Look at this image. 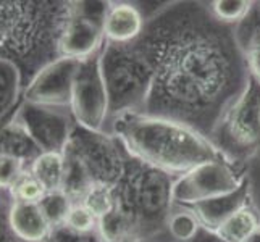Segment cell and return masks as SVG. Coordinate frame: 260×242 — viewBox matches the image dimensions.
<instances>
[{
    "instance_id": "cell-9",
    "label": "cell",
    "mask_w": 260,
    "mask_h": 242,
    "mask_svg": "<svg viewBox=\"0 0 260 242\" xmlns=\"http://www.w3.org/2000/svg\"><path fill=\"white\" fill-rule=\"evenodd\" d=\"M147 18L139 8L129 2H113L107 8L104 20L105 42L133 44L144 31Z\"/></svg>"
},
{
    "instance_id": "cell-10",
    "label": "cell",
    "mask_w": 260,
    "mask_h": 242,
    "mask_svg": "<svg viewBox=\"0 0 260 242\" xmlns=\"http://www.w3.org/2000/svg\"><path fill=\"white\" fill-rule=\"evenodd\" d=\"M249 205H250V183L246 178L236 191L215 197V199H210L207 202L197 203L191 209L197 215L202 228L215 232L218 231V228L230 217H233L236 212L249 207Z\"/></svg>"
},
{
    "instance_id": "cell-22",
    "label": "cell",
    "mask_w": 260,
    "mask_h": 242,
    "mask_svg": "<svg viewBox=\"0 0 260 242\" xmlns=\"http://www.w3.org/2000/svg\"><path fill=\"white\" fill-rule=\"evenodd\" d=\"M15 194L21 202L39 203L42 197L47 194V191L44 189V186L31 175L28 178L20 179V181L15 184Z\"/></svg>"
},
{
    "instance_id": "cell-5",
    "label": "cell",
    "mask_w": 260,
    "mask_h": 242,
    "mask_svg": "<svg viewBox=\"0 0 260 242\" xmlns=\"http://www.w3.org/2000/svg\"><path fill=\"white\" fill-rule=\"evenodd\" d=\"M210 142L233 165L243 163L260 150V84L252 76L241 95L223 113Z\"/></svg>"
},
{
    "instance_id": "cell-25",
    "label": "cell",
    "mask_w": 260,
    "mask_h": 242,
    "mask_svg": "<svg viewBox=\"0 0 260 242\" xmlns=\"http://www.w3.org/2000/svg\"><path fill=\"white\" fill-rule=\"evenodd\" d=\"M191 242H228L225 239H221L217 232H213V231H209V229H205L202 228L199 231V234H197Z\"/></svg>"
},
{
    "instance_id": "cell-15",
    "label": "cell",
    "mask_w": 260,
    "mask_h": 242,
    "mask_svg": "<svg viewBox=\"0 0 260 242\" xmlns=\"http://www.w3.org/2000/svg\"><path fill=\"white\" fill-rule=\"evenodd\" d=\"M258 225H260L258 215L249 205V207L239 210L233 217H230L218 228V231L215 232L228 242H243Z\"/></svg>"
},
{
    "instance_id": "cell-4",
    "label": "cell",
    "mask_w": 260,
    "mask_h": 242,
    "mask_svg": "<svg viewBox=\"0 0 260 242\" xmlns=\"http://www.w3.org/2000/svg\"><path fill=\"white\" fill-rule=\"evenodd\" d=\"M110 116L142 113L152 87V70L136 42H105L101 58Z\"/></svg>"
},
{
    "instance_id": "cell-1",
    "label": "cell",
    "mask_w": 260,
    "mask_h": 242,
    "mask_svg": "<svg viewBox=\"0 0 260 242\" xmlns=\"http://www.w3.org/2000/svg\"><path fill=\"white\" fill-rule=\"evenodd\" d=\"M152 70L146 115L184 123L212 136L250 78L236 28L210 5L173 2L147 18L136 41Z\"/></svg>"
},
{
    "instance_id": "cell-21",
    "label": "cell",
    "mask_w": 260,
    "mask_h": 242,
    "mask_svg": "<svg viewBox=\"0 0 260 242\" xmlns=\"http://www.w3.org/2000/svg\"><path fill=\"white\" fill-rule=\"evenodd\" d=\"M257 32H260V2H252L247 16L236 26V38L241 49Z\"/></svg>"
},
{
    "instance_id": "cell-11",
    "label": "cell",
    "mask_w": 260,
    "mask_h": 242,
    "mask_svg": "<svg viewBox=\"0 0 260 242\" xmlns=\"http://www.w3.org/2000/svg\"><path fill=\"white\" fill-rule=\"evenodd\" d=\"M81 61L61 57L53 63L42 78L39 87V98L50 103H71L73 86Z\"/></svg>"
},
{
    "instance_id": "cell-16",
    "label": "cell",
    "mask_w": 260,
    "mask_h": 242,
    "mask_svg": "<svg viewBox=\"0 0 260 242\" xmlns=\"http://www.w3.org/2000/svg\"><path fill=\"white\" fill-rule=\"evenodd\" d=\"M167 229L172 234V237L176 239L178 242H191L199 234L202 225L192 209L183 207L172 212L167 221Z\"/></svg>"
},
{
    "instance_id": "cell-24",
    "label": "cell",
    "mask_w": 260,
    "mask_h": 242,
    "mask_svg": "<svg viewBox=\"0 0 260 242\" xmlns=\"http://www.w3.org/2000/svg\"><path fill=\"white\" fill-rule=\"evenodd\" d=\"M249 75L260 84V32L252 36L243 47Z\"/></svg>"
},
{
    "instance_id": "cell-14",
    "label": "cell",
    "mask_w": 260,
    "mask_h": 242,
    "mask_svg": "<svg viewBox=\"0 0 260 242\" xmlns=\"http://www.w3.org/2000/svg\"><path fill=\"white\" fill-rule=\"evenodd\" d=\"M97 232L101 242H141L136 226L118 207L99 220Z\"/></svg>"
},
{
    "instance_id": "cell-3",
    "label": "cell",
    "mask_w": 260,
    "mask_h": 242,
    "mask_svg": "<svg viewBox=\"0 0 260 242\" xmlns=\"http://www.w3.org/2000/svg\"><path fill=\"white\" fill-rule=\"evenodd\" d=\"M175 178L146 161L129 155L124 173L115 186L116 207L136 226L144 240L167 228L173 212Z\"/></svg>"
},
{
    "instance_id": "cell-20",
    "label": "cell",
    "mask_w": 260,
    "mask_h": 242,
    "mask_svg": "<svg viewBox=\"0 0 260 242\" xmlns=\"http://www.w3.org/2000/svg\"><path fill=\"white\" fill-rule=\"evenodd\" d=\"M99 220L89 212L83 203H73L68 212V217L65 225L76 234H89L94 229H97Z\"/></svg>"
},
{
    "instance_id": "cell-6",
    "label": "cell",
    "mask_w": 260,
    "mask_h": 242,
    "mask_svg": "<svg viewBox=\"0 0 260 242\" xmlns=\"http://www.w3.org/2000/svg\"><path fill=\"white\" fill-rule=\"evenodd\" d=\"M247 176L241 175L236 166L225 158L205 161L175 178L173 200L179 207H194L215 197L230 194L243 184Z\"/></svg>"
},
{
    "instance_id": "cell-23",
    "label": "cell",
    "mask_w": 260,
    "mask_h": 242,
    "mask_svg": "<svg viewBox=\"0 0 260 242\" xmlns=\"http://www.w3.org/2000/svg\"><path fill=\"white\" fill-rule=\"evenodd\" d=\"M21 160L13 155H0V187H10L20 181Z\"/></svg>"
},
{
    "instance_id": "cell-12",
    "label": "cell",
    "mask_w": 260,
    "mask_h": 242,
    "mask_svg": "<svg viewBox=\"0 0 260 242\" xmlns=\"http://www.w3.org/2000/svg\"><path fill=\"white\" fill-rule=\"evenodd\" d=\"M10 225L15 234L28 242L46 239L50 231V223L42 213L39 203L18 200L10 212Z\"/></svg>"
},
{
    "instance_id": "cell-19",
    "label": "cell",
    "mask_w": 260,
    "mask_h": 242,
    "mask_svg": "<svg viewBox=\"0 0 260 242\" xmlns=\"http://www.w3.org/2000/svg\"><path fill=\"white\" fill-rule=\"evenodd\" d=\"M250 7H252V2H247V0H215L210 4L215 18L235 28L247 16Z\"/></svg>"
},
{
    "instance_id": "cell-17",
    "label": "cell",
    "mask_w": 260,
    "mask_h": 242,
    "mask_svg": "<svg viewBox=\"0 0 260 242\" xmlns=\"http://www.w3.org/2000/svg\"><path fill=\"white\" fill-rule=\"evenodd\" d=\"M81 203L97 220H101L116 207L115 187L107 184H94L83 197Z\"/></svg>"
},
{
    "instance_id": "cell-13",
    "label": "cell",
    "mask_w": 260,
    "mask_h": 242,
    "mask_svg": "<svg viewBox=\"0 0 260 242\" xmlns=\"http://www.w3.org/2000/svg\"><path fill=\"white\" fill-rule=\"evenodd\" d=\"M32 176L47 192L63 191L67 176V160L57 150L41 154L32 163Z\"/></svg>"
},
{
    "instance_id": "cell-18",
    "label": "cell",
    "mask_w": 260,
    "mask_h": 242,
    "mask_svg": "<svg viewBox=\"0 0 260 242\" xmlns=\"http://www.w3.org/2000/svg\"><path fill=\"white\" fill-rule=\"evenodd\" d=\"M71 205L73 203H71L70 195L65 191L47 192L39 202V207H41L42 213L46 215L50 226L65 225Z\"/></svg>"
},
{
    "instance_id": "cell-2",
    "label": "cell",
    "mask_w": 260,
    "mask_h": 242,
    "mask_svg": "<svg viewBox=\"0 0 260 242\" xmlns=\"http://www.w3.org/2000/svg\"><path fill=\"white\" fill-rule=\"evenodd\" d=\"M112 131L128 154L178 178L205 161L223 158L209 137L176 120L146 113L112 118Z\"/></svg>"
},
{
    "instance_id": "cell-8",
    "label": "cell",
    "mask_w": 260,
    "mask_h": 242,
    "mask_svg": "<svg viewBox=\"0 0 260 242\" xmlns=\"http://www.w3.org/2000/svg\"><path fill=\"white\" fill-rule=\"evenodd\" d=\"M104 20L105 15H75L71 20H68L58 39L61 55L78 61H86L95 57V53L104 47L105 41Z\"/></svg>"
},
{
    "instance_id": "cell-7",
    "label": "cell",
    "mask_w": 260,
    "mask_h": 242,
    "mask_svg": "<svg viewBox=\"0 0 260 242\" xmlns=\"http://www.w3.org/2000/svg\"><path fill=\"white\" fill-rule=\"evenodd\" d=\"M71 107L84 128L101 131L110 116V100L102 75L101 58L81 61L73 86Z\"/></svg>"
},
{
    "instance_id": "cell-26",
    "label": "cell",
    "mask_w": 260,
    "mask_h": 242,
    "mask_svg": "<svg viewBox=\"0 0 260 242\" xmlns=\"http://www.w3.org/2000/svg\"><path fill=\"white\" fill-rule=\"evenodd\" d=\"M243 242H260V225L252 232H250V234Z\"/></svg>"
}]
</instances>
